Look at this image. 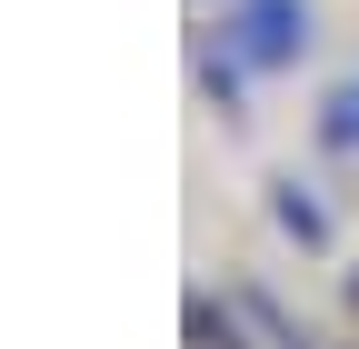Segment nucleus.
<instances>
[{"label": "nucleus", "instance_id": "1", "mask_svg": "<svg viewBox=\"0 0 359 349\" xmlns=\"http://www.w3.org/2000/svg\"><path fill=\"white\" fill-rule=\"evenodd\" d=\"M250 50L259 60H290V0H259L250 11Z\"/></svg>", "mask_w": 359, "mask_h": 349}]
</instances>
